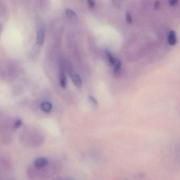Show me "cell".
I'll return each mask as SVG.
<instances>
[{
    "instance_id": "cell-5",
    "label": "cell",
    "mask_w": 180,
    "mask_h": 180,
    "mask_svg": "<svg viewBox=\"0 0 180 180\" xmlns=\"http://www.w3.org/2000/svg\"><path fill=\"white\" fill-rule=\"evenodd\" d=\"M71 80L73 83L76 86H81L82 81L80 76L77 73H73L71 75Z\"/></svg>"
},
{
    "instance_id": "cell-11",
    "label": "cell",
    "mask_w": 180,
    "mask_h": 180,
    "mask_svg": "<svg viewBox=\"0 0 180 180\" xmlns=\"http://www.w3.org/2000/svg\"><path fill=\"white\" fill-rule=\"evenodd\" d=\"M21 125H22V120L20 119H18L15 121L14 126L15 128H19V127H20Z\"/></svg>"
},
{
    "instance_id": "cell-9",
    "label": "cell",
    "mask_w": 180,
    "mask_h": 180,
    "mask_svg": "<svg viewBox=\"0 0 180 180\" xmlns=\"http://www.w3.org/2000/svg\"><path fill=\"white\" fill-rule=\"evenodd\" d=\"M66 14L69 18H74L76 16V12L74 11H73L72 10L70 9H67L66 10Z\"/></svg>"
},
{
    "instance_id": "cell-12",
    "label": "cell",
    "mask_w": 180,
    "mask_h": 180,
    "mask_svg": "<svg viewBox=\"0 0 180 180\" xmlns=\"http://www.w3.org/2000/svg\"><path fill=\"white\" fill-rule=\"evenodd\" d=\"M88 4L90 8H93L95 5V2L93 0H89L88 1Z\"/></svg>"
},
{
    "instance_id": "cell-1",
    "label": "cell",
    "mask_w": 180,
    "mask_h": 180,
    "mask_svg": "<svg viewBox=\"0 0 180 180\" xmlns=\"http://www.w3.org/2000/svg\"><path fill=\"white\" fill-rule=\"evenodd\" d=\"M45 30L43 27L39 28L37 32L36 35V42L39 45H41L45 41Z\"/></svg>"
},
{
    "instance_id": "cell-6",
    "label": "cell",
    "mask_w": 180,
    "mask_h": 180,
    "mask_svg": "<svg viewBox=\"0 0 180 180\" xmlns=\"http://www.w3.org/2000/svg\"><path fill=\"white\" fill-rule=\"evenodd\" d=\"M59 78H60V86L63 88H65L66 86V77L65 73L63 71H60Z\"/></svg>"
},
{
    "instance_id": "cell-13",
    "label": "cell",
    "mask_w": 180,
    "mask_h": 180,
    "mask_svg": "<svg viewBox=\"0 0 180 180\" xmlns=\"http://www.w3.org/2000/svg\"><path fill=\"white\" fill-rule=\"evenodd\" d=\"M89 100H90V101L92 102V103L93 104V105H97V100H96V99L93 97V96H89Z\"/></svg>"
},
{
    "instance_id": "cell-3",
    "label": "cell",
    "mask_w": 180,
    "mask_h": 180,
    "mask_svg": "<svg viewBox=\"0 0 180 180\" xmlns=\"http://www.w3.org/2000/svg\"><path fill=\"white\" fill-rule=\"evenodd\" d=\"M168 42L169 45H175L177 43L176 33L173 30L171 31L168 34Z\"/></svg>"
},
{
    "instance_id": "cell-8",
    "label": "cell",
    "mask_w": 180,
    "mask_h": 180,
    "mask_svg": "<svg viewBox=\"0 0 180 180\" xmlns=\"http://www.w3.org/2000/svg\"><path fill=\"white\" fill-rule=\"evenodd\" d=\"M122 68V62L121 61L118 59H117L116 63L115 65V68H114V74H117L118 72L120 71V69Z\"/></svg>"
},
{
    "instance_id": "cell-7",
    "label": "cell",
    "mask_w": 180,
    "mask_h": 180,
    "mask_svg": "<svg viewBox=\"0 0 180 180\" xmlns=\"http://www.w3.org/2000/svg\"><path fill=\"white\" fill-rule=\"evenodd\" d=\"M105 54L107 56V57L108 58V60L109 61V63H111V65H115V63H116V62H117V59H116L112 55V54L110 52H109L107 50L105 51Z\"/></svg>"
},
{
    "instance_id": "cell-2",
    "label": "cell",
    "mask_w": 180,
    "mask_h": 180,
    "mask_svg": "<svg viewBox=\"0 0 180 180\" xmlns=\"http://www.w3.org/2000/svg\"><path fill=\"white\" fill-rule=\"evenodd\" d=\"M48 161L44 157H40L36 159L34 162V165L38 169H41L48 165Z\"/></svg>"
},
{
    "instance_id": "cell-15",
    "label": "cell",
    "mask_w": 180,
    "mask_h": 180,
    "mask_svg": "<svg viewBox=\"0 0 180 180\" xmlns=\"http://www.w3.org/2000/svg\"><path fill=\"white\" fill-rule=\"evenodd\" d=\"M160 2L159 1H156L155 3H154V8H155V9H159V6H160Z\"/></svg>"
},
{
    "instance_id": "cell-14",
    "label": "cell",
    "mask_w": 180,
    "mask_h": 180,
    "mask_svg": "<svg viewBox=\"0 0 180 180\" xmlns=\"http://www.w3.org/2000/svg\"><path fill=\"white\" fill-rule=\"evenodd\" d=\"M168 3L171 6H175L178 3V1L177 0H172V1H170L168 2Z\"/></svg>"
},
{
    "instance_id": "cell-10",
    "label": "cell",
    "mask_w": 180,
    "mask_h": 180,
    "mask_svg": "<svg viewBox=\"0 0 180 180\" xmlns=\"http://www.w3.org/2000/svg\"><path fill=\"white\" fill-rule=\"evenodd\" d=\"M126 20L127 22L129 24H132L133 23L132 16L131 15V13L127 12L126 13Z\"/></svg>"
},
{
    "instance_id": "cell-4",
    "label": "cell",
    "mask_w": 180,
    "mask_h": 180,
    "mask_svg": "<svg viewBox=\"0 0 180 180\" xmlns=\"http://www.w3.org/2000/svg\"><path fill=\"white\" fill-rule=\"evenodd\" d=\"M52 106L50 102H42L40 105V108L42 111L45 113H49L51 111Z\"/></svg>"
}]
</instances>
